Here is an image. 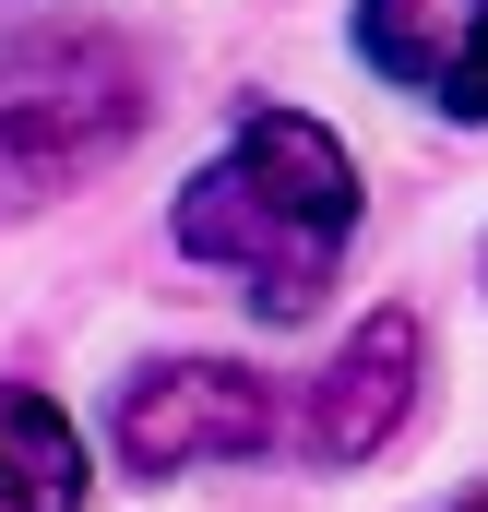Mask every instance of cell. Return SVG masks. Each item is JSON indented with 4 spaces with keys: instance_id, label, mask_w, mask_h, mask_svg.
Here are the masks:
<instances>
[{
    "instance_id": "6",
    "label": "cell",
    "mask_w": 488,
    "mask_h": 512,
    "mask_svg": "<svg viewBox=\"0 0 488 512\" xmlns=\"http://www.w3.org/2000/svg\"><path fill=\"white\" fill-rule=\"evenodd\" d=\"M0 512H84V441L36 382H0Z\"/></svg>"
},
{
    "instance_id": "2",
    "label": "cell",
    "mask_w": 488,
    "mask_h": 512,
    "mask_svg": "<svg viewBox=\"0 0 488 512\" xmlns=\"http://www.w3.org/2000/svg\"><path fill=\"white\" fill-rule=\"evenodd\" d=\"M155 120V72L120 24H24L0 36V215H48L108 179Z\"/></svg>"
},
{
    "instance_id": "3",
    "label": "cell",
    "mask_w": 488,
    "mask_h": 512,
    "mask_svg": "<svg viewBox=\"0 0 488 512\" xmlns=\"http://www.w3.org/2000/svg\"><path fill=\"white\" fill-rule=\"evenodd\" d=\"M108 429H120V465L155 489V477H191V465H250L286 429V405L239 358H167V370H131L120 382Z\"/></svg>"
},
{
    "instance_id": "7",
    "label": "cell",
    "mask_w": 488,
    "mask_h": 512,
    "mask_svg": "<svg viewBox=\"0 0 488 512\" xmlns=\"http://www.w3.org/2000/svg\"><path fill=\"white\" fill-rule=\"evenodd\" d=\"M453 512H488V501H453Z\"/></svg>"
},
{
    "instance_id": "5",
    "label": "cell",
    "mask_w": 488,
    "mask_h": 512,
    "mask_svg": "<svg viewBox=\"0 0 488 512\" xmlns=\"http://www.w3.org/2000/svg\"><path fill=\"white\" fill-rule=\"evenodd\" d=\"M358 60L441 120H488V0H358Z\"/></svg>"
},
{
    "instance_id": "4",
    "label": "cell",
    "mask_w": 488,
    "mask_h": 512,
    "mask_svg": "<svg viewBox=\"0 0 488 512\" xmlns=\"http://www.w3.org/2000/svg\"><path fill=\"white\" fill-rule=\"evenodd\" d=\"M417 382H429V334H417V310H369L358 334H346V358L310 382L298 405V453L322 465V477H346L369 465L405 417H417Z\"/></svg>"
},
{
    "instance_id": "1",
    "label": "cell",
    "mask_w": 488,
    "mask_h": 512,
    "mask_svg": "<svg viewBox=\"0 0 488 512\" xmlns=\"http://www.w3.org/2000/svg\"><path fill=\"white\" fill-rule=\"evenodd\" d=\"M167 239L215 262L262 322H310L358 239V155L310 108H250L227 131V155L191 167V191L167 203Z\"/></svg>"
}]
</instances>
